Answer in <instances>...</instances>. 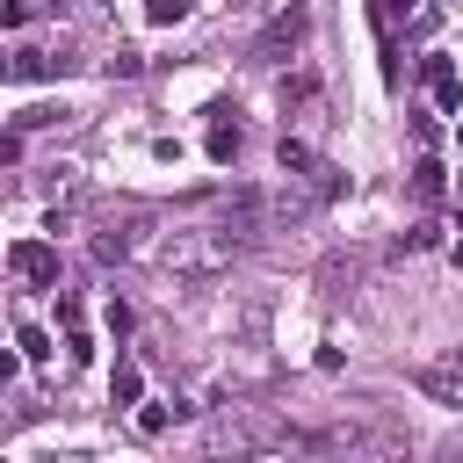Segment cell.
I'll return each instance as SVG.
<instances>
[{"label":"cell","instance_id":"cell-4","mask_svg":"<svg viewBox=\"0 0 463 463\" xmlns=\"http://www.w3.org/2000/svg\"><path fill=\"white\" fill-rule=\"evenodd\" d=\"M7 268L22 282H36V289H58V246H43V239H14L7 246Z\"/></svg>","mask_w":463,"mask_h":463},{"label":"cell","instance_id":"cell-3","mask_svg":"<svg viewBox=\"0 0 463 463\" xmlns=\"http://www.w3.org/2000/svg\"><path fill=\"white\" fill-rule=\"evenodd\" d=\"M304 29H311V14H304V7H282V14L253 36V65H282V58L304 43Z\"/></svg>","mask_w":463,"mask_h":463},{"label":"cell","instance_id":"cell-15","mask_svg":"<svg viewBox=\"0 0 463 463\" xmlns=\"http://www.w3.org/2000/svg\"><path fill=\"white\" fill-rule=\"evenodd\" d=\"M239 7H260V0H239Z\"/></svg>","mask_w":463,"mask_h":463},{"label":"cell","instance_id":"cell-8","mask_svg":"<svg viewBox=\"0 0 463 463\" xmlns=\"http://www.w3.org/2000/svg\"><path fill=\"white\" fill-rule=\"evenodd\" d=\"M137 398H145V369L123 354V362H116V376H109V405H137Z\"/></svg>","mask_w":463,"mask_h":463},{"label":"cell","instance_id":"cell-10","mask_svg":"<svg viewBox=\"0 0 463 463\" xmlns=\"http://www.w3.org/2000/svg\"><path fill=\"white\" fill-rule=\"evenodd\" d=\"M420 391L441 398V405H463V376L456 369H420Z\"/></svg>","mask_w":463,"mask_h":463},{"label":"cell","instance_id":"cell-5","mask_svg":"<svg viewBox=\"0 0 463 463\" xmlns=\"http://www.w3.org/2000/svg\"><path fill=\"white\" fill-rule=\"evenodd\" d=\"M420 80H427V94H434L441 116L463 109V80H456V58H449V51H427V58H420Z\"/></svg>","mask_w":463,"mask_h":463},{"label":"cell","instance_id":"cell-12","mask_svg":"<svg viewBox=\"0 0 463 463\" xmlns=\"http://www.w3.org/2000/svg\"><path fill=\"white\" fill-rule=\"evenodd\" d=\"M14 347H22L29 362H43V354H51V340H43V326H29V318L14 326Z\"/></svg>","mask_w":463,"mask_h":463},{"label":"cell","instance_id":"cell-14","mask_svg":"<svg viewBox=\"0 0 463 463\" xmlns=\"http://www.w3.org/2000/svg\"><path fill=\"white\" fill-rule=\"evenodd\" d=\"M449 369H456V376H463V347H456V354H449Z\"/></svg>","mask_w":463,"mask_h":463},{"label":"cell","instance_id":"cell-11","mask_svg":"<svg viewBox=\"0 0 463 463\" xmlns=\"http://www.w3.org/2000/svg\"><path fill=\"white\" fill-rule=\"evenodd\" d=\"M174 420H181V405H145V412H137V434L152 441V434H166Z\"/></svg>","mask_w":463,"mask_h":463},{"label":"cell","instance_id":"cell-1","mask_svg":"<svg viewBox=\"0 0 463 463\" xmlns=\"http://www.w3.org/2000/svg\"><path fill=\"white\" fill-rule=\"evenodd\" d=\"M246 246H253V239H246V232H232V224L210 210L203 224H174L152 253H159V268H174V275H217V268H232Z\"/></svg>","mask_w":463,"mask_h":463},{"label":"cell","instance_id":"cell-2","mask_svg":"<svg viewBox=\"0 0 463 463\" xmlns=\"http://www.w3.org/2000/svg\"><path fill=\"white\" fill-rule=\"evenodd\" d=\"M145 232H152V210H116V217H101V232H94V260L101 268H116V260H130V253H145Z\"/></svg>","mask_w":463,"mask_h":463},{"label":"cell","instance_id":"cell-7","mask_svg":"<svg viewBox=\"0 0 463 463\" xmlns=\"http://www.w3.org/2000/svg\"><path fill=\"white\" fill-rule=\"evenodd\" d=\"M232 116H239L232 101H217V109H210V159H217V166H232V159H239V145H246V130H239Z\"/></svg>","mask_w":463,"mask_h":463},{"label":"cell","instance_id":"cell-9","mask_svg":"<svg viewBox=\"0 0 463 463\" xmlns=\"http://www.w3.org/2000/svg\"><path fill=\"white\" fill-rule=\"evenodd\" d=\"M441 188H449V181H441V159H420V166H412V203H420V210H434V203H441Z\"/></svg>","mask_w":463,"mask_h":463},{"label":"cell","instance_id":"cell-6","mask_svg":"<svg viewBox=\"0 0 463 463\" xmlns=\"http://www.w3.org/2000/svg\"><path fill=\"white\" fill-rule=\"evenodd\" d=\"M65 65H72L65 51H36V43H22V51L7 58V80H14V87H29V80H43V72H65Z\"/></svg>","mask_w":463,"mask_h":463},{"label":"cell","instance_id":"cell-13","mask_svg":"<svg viewBox=\"0 0 463 463\" xmlns=\"http://www.w3.org/2000/svg\"><path fill=\"white\" fill-rule=\"evenodd\" d=\"M145 14H152L159 29H174V22H188V0H145Z\"/></svg>","mask_w":463,"mask_h":463}]
</instances>
